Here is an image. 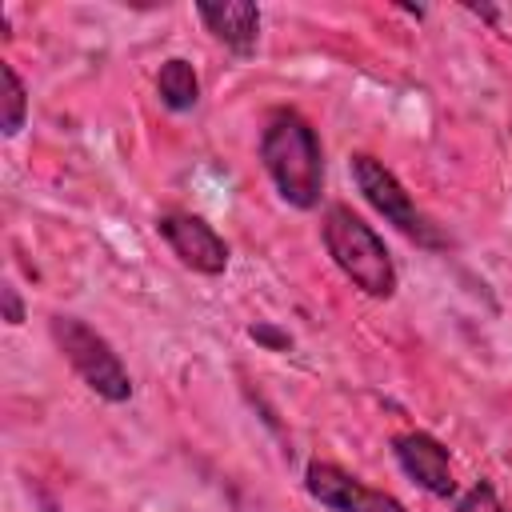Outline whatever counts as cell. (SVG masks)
<instances>
[{"label":"cell","instance_id":"1","mask_svg":"<svg viewBox=\"0 0 512 512\" xmlns=\"http://www.w3.org/2000/svg\"><path fill=\"white\" fill-rule=\"evenodd\" d=\"M260 160L284 204L308 212L324 192V152L316 128L296 108H276L260 132Z\"/></svg>","mask_w":512,"mask_h":512},{"label":"cell","instance_id":"2","mask_svg":"<svg viewBox=\"0 0 512 512\" xmlns=\"http://www.w3.org/2000/svg\"><path fill=\"white\" fill-rule=\"evenodd\" d=\"M324 248L332 256V264L372 300H388L396 292V264L384 248V240L376 236L372 224H364L348 204H332L324 212L320 224Z\"/></svg>","mask_w":512,"mask_h":512},{"label":"cell","instance_id":"3","mask_svg":"<svg viewBox=\"0 0 512 512\" xmlns=\"http://www.w3.org/2000/svg\"><path fill=\"white\" fill-rule=\"evenodd\" d=\"M48 332L60 348V356L72 364V372L108 404H124L132 396V376L124 368V360L116 356V348L80 316H64L56 312L48 320Z\"/></svg>","mask_w":512,"mask_h":512},{"label":"cell","instance_id":"4","mask_svg":"<svg viewBox=\"0 0 512 512\" xmlns=\"http://www.w3.org/2000/svg\"><path fill=\"white\" fill-rule=\"evenodd\" d=\"M348 168H352V180H356L360 196H364L396 232H404V236L416 240L420 248H448L444 232L416 208V200H412L408 188L396 180V172L384 168V160H376V156H368V152H356Z\"/></svg>","mask_w":512,"mask_h":512},{"label":"cell","instance_id":"5","mask_svg":"<svg viewBox=\"0 0 512 512\" xmlns=\"http://www.w3.org/2000/svg\"><path fill=\"white\" fill-rule=\"evenodd\" d=\"M304 492L328 512H408L396 496L368 488L332 460H312L304 468Z\"/></svg>","mask_w":512,"mask_h":512},{"label":"cell","instance_id":"6","mask_svg":"<svg viewBox=\"0 0 512 512\" xmlns=\"http://www.w3.org/2000/svg\"><path fill=\"white\" fill-rule=\"evenodd\" d=\"M156 232L168 240L172 256L200 272V276H220L228 268V244L224 236L204 220V216H192V212H164L156 220Z\"/></svg>","mask_w":512,"mask_h":512},{"label":"cell","instance_id":"7","mask_svg":"<svg viewBox=\"0 0 512 512\" xmlns=\"http://www.w3.org/2000/svg\"><path fill=\"white\" fill-rule=\"evenodd\" d=\"M392 452H396V464L412 476V484H420L424 492L448 500L456 492V480H452V456L448 448L428 436V432H400L392 440Z\"/></svg>","mask_w":512,"mask_h":512},{"label":"cell","instance_id":"8","mask_svg":"<svg viewBox=\"0 0 512 512\" xmlns=\"http://www.w3.org/2000/svg\"><path fill=\"white\" fill-rule=\"evenodd\" d=\"M196 16L204 28L232 48L236 56H252L260 40V8L252 0H224V4H196Z\"/></svg>","mask_w":512,"mask_h":512},{"label":"cell","instance_id":"9","mask_svg":"<svg viewBox=\"0 0 512 512\" xmlns=\"http://www.w3.org/2000/svg\"><path fill=\"white\" fill-rule=\"evenodd\" d=\"M156 96H160V104L172 108V112H188V108H196V100H200L196 68H192L184 56L164 60L160 72H156Z\"/></svg>","mask_w":512,"mask_h":512},{"label":"cell","instance_id":"10","mask_svg":"<svg viewBox=\"0 0 512 512\" xmlns=\"http://www.w3.org/2000/svg\"><path fill=\"white\" fill-rule=\"evenodd\" d=\"M0 80H4V116H0V124H4V136H16L24 128V116H28V92H24L20 72L8 60L0 64Z\"/></svg>","mask_w":512,"mask_h":512},{"label":"cell","instance_id":"11","mask_svg":"<svg viewBox=\"0 0 512 512\" xmlns=\"http://www.w3.org/2000/svg\"><path fill=\"white\" fill-rule=\"evenodd\" d=\"M456 512H504V504H500V496H496V488H492L488 480H476V484L456 500Z\"/></svg>","mask_w":512,"mask_h":512},{"label":"cell","instance_id":"12","mask_svg":"<svg viewBox=\"0 0 512 512\" xmlns=\"http://www.w3.org/2000/svg\"><path fill=\"white\" fill-rule=\"evenodd\" d=\"M248 336H252V340H260V344H268L272 352L292 348V336H288V332H280V328H272V324H252V328H248Z\"/></svg>","mask_w":512,"mask_h":512},{"label":"cell","instance_id":"13","mask_svg":"<svg viewBox=\"0 0 512 512\" xmlns=\"http://www.w3.org/2000/svg\"><path fill=\"white\" fill-rule=\"evenodd\" d=\"M0 300H4V320L16 328V324H24V304H20V296H16V288L12 284H4L0 288Z\"/></svg>","mask_w":512,"mask_h":512}]
</instances>
